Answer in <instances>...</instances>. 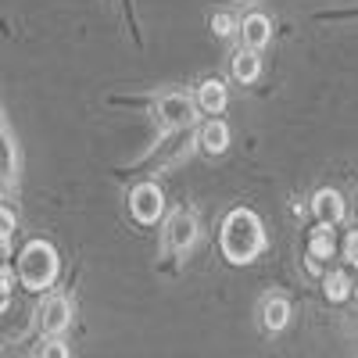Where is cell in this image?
Returning <instances> with one entry per match:
<instances>
[{
    "instance_id": "cell-12",
    "label": "cell",
    "mask_w": 358,
    "mask_h": 358,
    "mask_svg": "<svg viewBox=\"0 0 358 358\" xmlns=\"http://www.w3.org/2000/svg\"><path fill=\"white\" fill-rule=\"evenodd\" d=\"M197 104H201L208 115H219V111L226 108V86H222L219 79H208V83H201Z\"/></svg>"
},
{
    "instance_id": "cell-11",
    "label": "cell",
    "mask_w": 358,
    "mask_h": 358,
    "mask_svg": "<svg viewBox=\"0 0 358 358\" xmlns=\"http://www.w3.org/2000/svg\"><path fill=\"white\" fill-rule=\"evenodd\" d=\"M287 319H290L287 297H265V305H262V322H265V330H283Z\"/></svg>"
},
{
    "instance_id": "cell-1",
    "label": "cell",
    "mask_w": 358,
    "mask_h": 358,
    "mask_svg": "<svg viewBox=\"0 0 358 358\" xmlns=\"http://www.w3.org/2000/svg\"><path fill=\"white\" fill-rule=\"evenodd\" d=\"M265 248V233H262V219L248 208L229 212V219L222 222V255L233 265H248L258 258V251Z\"/></svg>"
},
{
    "instance_id": "cell-15",
    "label": "cell",
    "mask_w": 358,
    "mask_h": 358,
    "mask_svg": "<svg viewBox=\"0 0 358 358\" xmlns=\"http://www.w3.org/2000/svg\"><path fill=\"white\" fill-rule=\"evenodd\" d=\"M344 258H348L351 265H358V229L348 233V241H344Z\"/></svg>"
},
{
    "instance_id": "cell-18",
    "label": "cell",
    "mask_w": 358,
    "mask_h": 358,
    "mask_svg": "<svg viewBox=\"0 0 358 358\" xmlns=\"http://www.w3.org/2000/svg\"><path fill=\"white\" fill-rule=\"evenodd\" d=\"M8 294H11V273L4 268V305H8Z\"/></svg>"
},
{
    "instance_id": "cell-13",
    "label": "cell",
    "mask_w": 358,
    "mask_h": 358,
    "mask_svg": "<svg viewBox=\"0 0 358 358\" xmlns=\"http://www.w3.org/2000/svg\"><path fill=\"white\" fill-rule=\"evenodd\" d=\"M308 251H312V258H334V251H337V236H334L330 222H319V226L312 229Z\"/></svg>"
},
{
    "instance_id": "cell-14",
    "label": "cell",
    "mask_w": 358,
    "mask_h": 358,
    "mask_svg": "<svg viewBox=\"0 0 358 358\" xmlns=\"http://www.w3.org/2000/svg\"><path fill=\"white\" fill-rule=\"evenodd\" d=\"M348 294H355V280L348 273H330L326 276V297H330V301H344Z\"/></svg>"
},
{
    "instance_id": "cell-17",
    "label": "cell",
    "mask_w": 358,
    "mask_h": 358,
    "mask_svg": "<svg viewBox=\"0 0 358 358\" xmlns=\"http://www.w3.org/2000/svg\"><path fill=\"white\" fill-rule=\"evenodd\" d=\"M43 355H69V348H65L62 341H50V344L43 348Z\"/></svg>"
},
{
    "instance_id": "cell-3",
    "label": "cell",
    "mask_w": 358,
    "mask_h": 358,
    "mask_svg": "<svg viewBox=\"0 0 358 358\" xmlns=\"http://www.w3.org/2000/svg\"><path fill=\"white\" fill-rule=\"evenodd\" d=\"M129 208H133L136 222L151 226V222H158L162 212H165V194L158 190V183H140V187L133 190V197H129Z\"/></svg>"
},
{
    "instance_id": "cell-7",
    "label": "cell",
    "mask_w": 358,
    "mask_h": 358,
    "mask_svg": "<svg viewBox=\"0 0 358 358\" xmlns=\"http://www.w3.org/2000/svg\"><path fill=\"white\" fill-rule=\"evenodd\" d=\"M312 208H315V219H319V222L337 226V222L344 219V197H341L337 190H319L315 201H312Z\"/></svg>"
},
{
    "instance_id": "cell-9",
    "label": "cell",
    "mask_w": 358,
    "mask_h": 358,
    "mask_svg": "<svg viewBox=\"0 0 358 358\" xmlns=\"http://www.w3.org/2000/svg\"><path fill=\"white\" fill-rule=\"evenodd\" d=\"M233 76L241 83H255L262 76V57H258V47H248V50H236L233 57Z\"/></svg>"
},
{
    "instance_id": "cell-6",
    "label": "cell",
    "mask_w": 358,
    "mask_h": 358,
    "mask_svg": "<svg viewBox=\"0 0 358 358\" xmlns=\"http://www.w3.org/2000/svg\"><path fill=\"white\" fill-rule=\"evenodd\" d=\"M69 322H72V305L65 297H47L43 308H40V330L43 334H62Z\"/></svg>"
},
{
    "instance_id": "cell-2",
    "label": "cell",
    "mask_w": 358,
    "mask_h": 358,
    "mask_svg": "<svg viewBox=\"0 0 358 358\" xmlns=\"http://www.w3.org/2000/svg\"><path fill=\"white\" fill-rule=\"evenodd\" d=\"M18 276H22L25 290H47L57 280V251L47 241H33L22 251Z\"/></svg>"
},
{
    "instance_id": "cell-8",
    "label": "cell",
    "mask_w": 358,
    "mask_h": 358,
    "mask_svg": "<svg viewBox=\"0 0 358 358\" xmlns=\"http://www.w3.org/2000/svg\"><path fill=\"white\" fill-rule=\"evenodd\" d=\"M226 147H229V129H226V122L212 118V122L201 129V151L204 155H222Z\"/></svg>"
},
{
    "instance_id": "cell-10",
    "label": "cell",
    "mask_w": 358,
    "mask_h": 358,
    "mask_svg": "<svg viewBox=\"0 0 358 358\" xmlns=\"http://www.w3.org/2000/svg\"><path fill=\"white\" fill-rule=\"evenodd\" d=\"M241 33H244L248 47H265L268 40H273V25H268L265 15H248L244 25H241Z\"/></svg>"
},
{
    "instance_id": "cell-5",
    "label": "cell",
    "mask_w": 358,
    "mask_h": 358,
    "mask_svg": "<svg viewBox=\"0 0 358 358\" xmlns=\"http://www.w3.org/2000/svg\"><path fill=\"white\" fill-rule=\"evenodd\" d=\"M194 241H197V219H194V212L179 208V212L169 219V248L183 255V251L194 248Z\"/></svg>"
},
{
    "instance_id": "cell-19",
    "label": "cell",
    "mask_w": 358,
    "mask_h": 358,
    "mask_svg": "<svg viewBox=\"0 0 358 358\" xmlns=\"http://www.w3.org/2000/svg\"><path fill=\"white\" fill-rule=\"evenodd\" d=\"M355 294H358V280H355Z\"/></svg>"
},
{
    "instance_id": "cell-4",
    "label": "cell",
    "mask_w": 358,
    "mask_h": 358,
    "mask_svg": "<svg viewBox=\"0 0 358 358\" xmlns=\"http://www.w3.org/2000/svg\"><path fill=\"white\" fill-rule=\"evenodd\" d=\"M155 111H158V126H162V129L190 126V118H194V104H190L187 94H165Z\"/></svg>"
},
{
    "instance_id": "cell-16",
    "label": "cell",
    "mask_w": 358,
    "mask_h": 358,
    "mask_svg": "<svg viewBox=\"0 0 358 358\" xmlns=\"http://www.w3.org/2000/svg\"><path fill=\"white\" fill-rule=\"evenodd\" d=\"M212 29H215L219 36H226V33H233V18L229 15H215L212 18Z\"/></svg>"
}]
</instances>
